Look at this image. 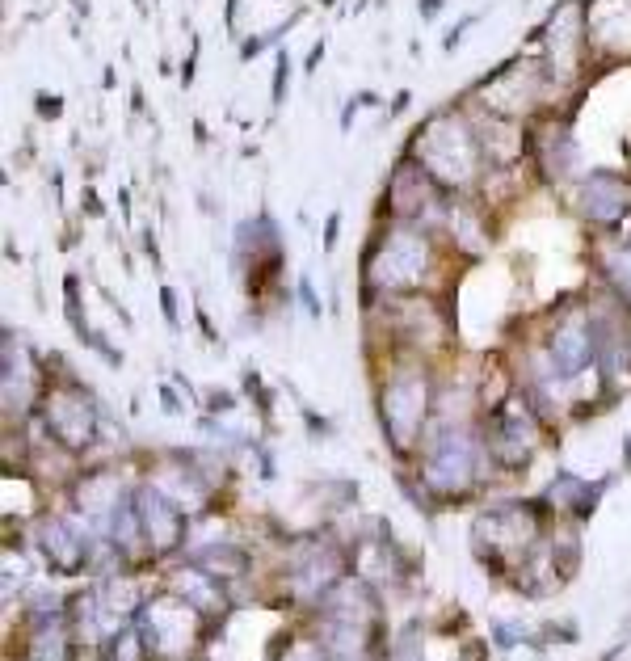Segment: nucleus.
<instances>
[{
    "mask_svg": "<svg viewBox=\"0 0 631 661\" xmlns=\"http://www.w3.org/2000/svg\"><path fill=\"white\" fill-rule=\"evenodd\" d=\"M425 165H430L442 182H463L472 173V139L451 118H438V123L425 131Z\"/></svg>",
    "mask_w": 631,
    "mask_h": 661,
    "instance_id": "f257e3e1",
    "label": "nucleus"
},
{
    "mask_svg": "<svg viewBox=\"0 0 631 661\" xmlns=\"http://www.w3.org/2000/svg\"><path fill=\"white\" fill-rule=\"evenodd\" d=\"M421 266H425V245L413 232H396V236H388V245H383L375 278L383 287H404V283H417Z\"/></svg>",
    "mask_w": 631,
    "mask_h": 661,
    "instance_id": "f03ea898",
    "label": "nucleus"
},
{
    "mask_svg": "<svg viewBox=\"0 0 631 661\" xmlns=\"http://www.w3.org/2000/svg\"><path fill=\"white\" fill-rule=\"evenodd\" d=\"M421 409H425V388L417 379H400V384H392L388 396H383V417H388L396 438H409L417 430Z\"/></svg>",
    "mask_w": 631,
    "mask_h": 661,
    "instance_id": "7ed1b4c3",
    "label": "nucleus"
},
{
    "mask_svg": "<svg viewBox=\"0 0 631 661\" xmlns=\"http://www.w3.org/2000/svg\"><path fill=\"white\" fill-rule=\"evenodd\" d=\"M631 207V190L610 173H594L585 186V215L589 219H619Z\"/></svg>",
    "mask_w": 631,
    "mask_h": 661,
    "instance_id": "20e7f679",
    "label": "nucleus"
},
{
    "mask_svg": "<svg viewBox=\"0 0 631 661\" xmlns=\"http://www.w3.org/2000/svg\"><path fill=\"white\" fill-rule=\"evenodd\" d=\"M589 354H594V342H589V333L581 325H564L556 333V342H552V358L560 363V371H581L589 363Z\"/></svg>",
    "mask_w": 631,
    "mask_h": 661,
    "instance_id": "39448f33",
    "label": "nucleus"
},
{
    "mask_svg": "<svg viewBox=\"0 0 631 661\" xmlns=\"http://www.w3.org/2000/svg\"><path fill=\"white\" fill-rule=\"evenodd\" d=\"M606 274L623 295H631V249H610L606 253Z\"/></svg>",
    "mask_w": 631,
    "mask_h": 661,
    "instance_id": "423d86ee",
    "label": "nucleus"
},
{
    "mask_svg": "<svg viewBox=\"0 0 631 661\" xmlns=\"http://www.w3.org/2000/svg\"><path fill=\"white\" fill-rule=\"evenodd\" d=\"M282 85H287V55L278 59V76H274V102H282Z\"/></svg>",
    "mask_w": 631,
    "mask_h": 661,
    "instance_id": "0eeeda50",
    "label": "nucleus"
},
{
    "mask_svg": "<svg viewBox=\"0 0 631 661\" xmlns=\"http://www.w3.org/2000/svg\"><path fill=\"white\" fill-rule=\"evenodd\" d=\"M324 240H329V249H333V240H337V215L329 219V232H324Z\"/></svg>",
    "mask_w": 631,
    "mask_h": 661,
    "instance_id": "6e6552de",
    "label": "nucleus"
}]
</instances>
